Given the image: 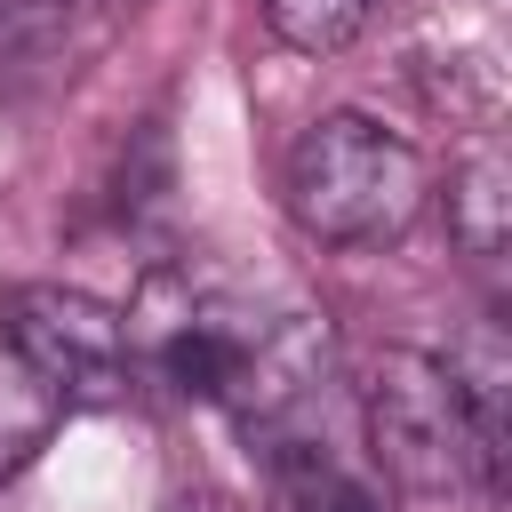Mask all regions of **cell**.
I'll return each instance as SVG.
<instances>
[{"label":"cell","instance_id":"5","mask_svg":"<svg viewBox=\"0 0 512 512\" xmlns=\"http://www.w3.org/2000/svg\"><path fill=\"white\" fill-rule=\"evenodd\" d=\"M448 232L480 264H496L504 240H512V160H504V136L496 128H480L464 144V160L448 168Z\"/></svg>","mask_w":512,"mask_h":512},{"label":"cell","instance_id":"6","mask_svg":"<svg viewBox=\"0 0 512 512\" xmlns=\"http://www.w3.org/2000/svg\"><path fill=\"white\" fill-rule=\"evenodd\" d=\"M272 480L288 512H392L384 488L352 464H336L320 440H272Z\"/></svg>","mask_w":512,"mask_h":512},{"label":"cell","instance_id":"3","mask_svg":"<svg viewBox=\"0 0 512 512\" xmlns=\"http://www.w3.org/2000/svg\"><path fill=\"white\" fill-rule=\"evenodd\" d=\"M0 336L8 352L40 376V392H56L64 408H112L128 400V320L120 304L72 288V280H16L0 296Z\"/></svg>","mask_w":512,"mask_h":512},{"label":"cell","instance_id":"7","mask_svg":"<svg viewBox=\"0 0 512 512\" xmlns=\"http://www.w3.org/2000/svg\"><path fill=\"white\" fill-rule=\"evenodd\" d=\"M384 0H264V24L280 48L296 56H344L368 24H376Z\"/></svg>","mask_w":512,"mask_h":512},{"label":"cell","instance_id":"1","mask_svg":"<svg viewBox=\"0 0 512 512\" xmlns=\"http://www.w3.org/2000/svg\"><path fill=\"white\" fill-rule=\"evenodd\" d=\"M424 152L368 112H320L288 144V216L328 248H384L424 216Z\"/></svg>","mask_w":512,"mask_h":512},{"label":"cell","instance_id":"4","mask_svg":"<svg viewBox=\"0 0 512 512\" xmlns=\"http://www.w3.org/2000/svg\"><path fill=\"white\" fill-rule=\"evenodd\" d=\"M448 376H456V400H464V424H472V448H480V488H496L504 448H512V344H504V328L480 320L448 352Z\"/></svg>","mask_w":512,"mask_h":512},{"label":"cell","instance_id":"2","mask_svg":"<svg viewBox=\"0 0 512 512\" xmlns=\"http://www.w3.org/2000/svg\"><path fill=\"white\" fill-rule=\"evenodd\" d=\"M360 424H368V456L376 472H392L416 496H464L480 488V448L456 400L448 360L416 352V344H384L360 360Z\"/></svg>","mask_w":512,"mask_h":512}]
</instances>
